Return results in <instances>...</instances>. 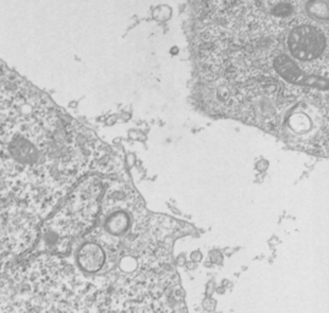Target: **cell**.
Returning a JSON list of instances; mask_svg holds the SVG:
<instances>
[{"instance_id": "6da1fadb", "label": "cell", "mask_w": 329, "mask_h": 313, "mask_svg": "<svg viewBox=\"0 0 329 313\" xmlns=\"http://www.w3.org/2000/svg\"><path fill=\"white\" fill-rule=\"evenodd\" d=\"M105 152L23 78L0 100V226L37 232Z\"/></svg>"}, {"instance_id": "7a4b0ae2", "label": "cell", "mask_w": 329, "mask_h": 313, "mask_svg": "<svg viewBox=\"0 0 329 313\" xmlns=\"http://www.w3.org/2000/svg\"><path fill=\"white\" fill-rule=\"evenodd\" d=\"M104 252L96 243H85L81 246L77 254L78 266L85 271L96 273L98 271L104 263Z\"/></svg>"}]
</instances>
